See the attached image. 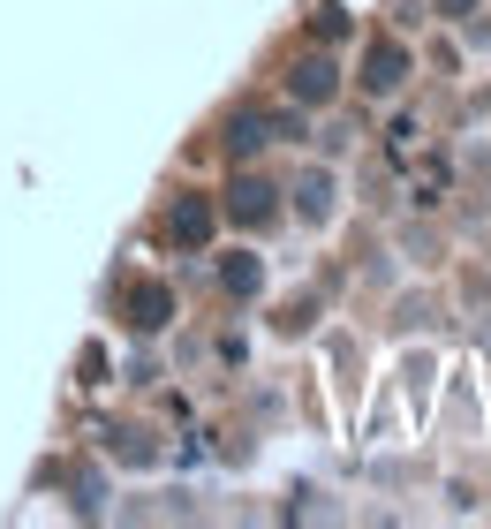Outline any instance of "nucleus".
Masks as SVG:
<instances>
[{"label":"nucleus","mask_w":491,"mask_h":529,"mask_svg":"<svg viewBox=\"0 0 491 529\" xmlns=\"http://www.w3.org/2000/svg\"><path fill=\"white\" fill-rule=\"evenodd\" d=\"M167 235H174V242H204V235H212V212L189 197V205H174V212H167Z\"/></svg>","instance_id":"1"},{"label":"nucleus","mask_w":491,"mask_h":529,"mask_svg":"<svg viewBox=\"0 0 491 529\" xmlns=\"http://www.w3.org/2000/svg\"><path fill=\"white\" fill-rule=\"evenodd\" d=\"M167 310H174L167 288H144V295H136V318H129V325H167Z\"/></svg>","instance_id":"2"},{"label":"nucleus","mask_w":491,"mask_h":529,"mask_svg":"<svg viewBox=\"0 0 491 529\" xmlns=\"http://www.w3.org/2000/svg\"><path fill=\"white\" fill-rule=\"evenodd\" d=\"M371 84H378V91L401 84V53H378V61H371Z\"/></svg>","instance_id":"3"},{"label":"nucleus","mask_w":491,"mask_h":529,"mask_svg":"<svg viewBox=\"0 0 491 529\" xmlns=\"http://www.w3.org/2000/svg\"><path fill=\"white\" fill-rule=\"evenodd\" d=\"M257 144H265V121L242 114V121H235V152H257Z\"/></svg>","instance_id":"4"},{"label":"nucleus","mask_w":491,"mask_h":529,"mask_svg":"<svg viewBox=\"0 0 491 529\" xmlns=\"http://www.w3.org/2000/svg\"><path fill=\"white\" fill-rule=\"evenodd\" d=\"M295 91H303V99H325V91H333V76H325V69H318V61H310V69H303V76H295Z\"/></svg>","instance_id":"5"}]
</instances>
